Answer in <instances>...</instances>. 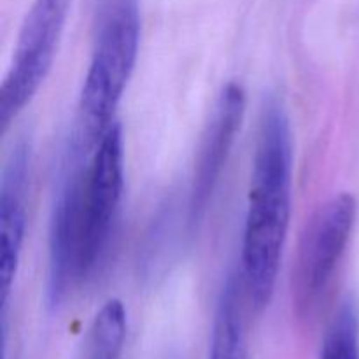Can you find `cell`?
<instances>
[{"label": "cell", "mask_w": 359, "mask_h": 359, "mask_svg": "<svg viewBox=\"0 0 359 359\" xmlns=\"http://www.w3.org/2000/svg\"><path fill=\"white\" fill-rule=\"evenodd\" d=\"M321 359H359V305L353 297L340 304L326 333Z\"/></svg>", "instance_id": "8fae6325"}, {"label": "cell", "mask_w": 359, "mask_h": 359, "mask_svg": "<svg viewBox=\"0 0 359 359\" xmlns=\"http://www.w3.org/2000/svg\"><path fill=\"white\" fill-rule=\"evenodd\" d=\"M293 202V137L286 105L265 100L249 182L242 237V280L256 312L269 307L283 262Z\"/></svg>", "instance_id": "6da1fadb"}, {"label": "cell", "mask_w": 359, "mask_h": 359, "mask_svg": "<svg viewBox=\"0 0 359 359\" xmlns=\"http://www.w3.org/2000/svg\"><path fill=\"white\" fill-rule=\"evenodd\" d=\"M67 149L49 219L46 300L56 309L83 283L81 272V191L86 165Z\"/></svg>", "instance_id": "8992f818"}, {"label": "cell", "mask_w": 359, "mask_h": 359, "mask_svg": "<svg viewBox=\"0 0 359 359\" xmlns=\"http://www.w3.org/2000/svg\"><path fill=\"white\" fill-rule=\"evenodd\" d=\"M32 144L21 137L13 146L2 167L0 179V283L2 307L9 300L11 287L16 279L21 259V248L27 228V196L30 182Z\"/></svg>", "instance_id": "ba28073f"}, {"label": "cell", "mask_w": 359, "mask_h": 359, "mask_svg": "<svg viewBox=\"0 0 359 359\" xmlns=\"http://www.w3.org/2000/svg\"><path fill=\"white\" fill-rule=\"evenodd\" d=\"M140 46L139 0H100L90 67L77 100L69 149L86 158L114 125Z\"/></svg>", "instance_id": "7a4b0ae2"}, {"label": "cell", "mask_w": 359, "mask_h": 359, "mask_svg": "<svg viewBox=\"0 0 359 359\" xmlns=\"http://www.w3.org/2000/svg\"><path fill=\"white\" fill-rule=\"evenodd\" d=\"M74 0H34L18 34L13 60L0 88L2 133L34 100L44 84L60 41L65 32Z\"/></svg>", "instance_id": "277c9868"}, {"label": "cell", "mask_w": 359, "mask_h": 359, "mask_svg": "<svg viewBox=\"0 0 359 359\" xmlns=\"http://www.w3.org/2000/svg\"><path fill=\"white\" fill-rule=\"evenodd\" d=\"M356 212L354 196L340 193L309 219L291 273L293 311L300 319H311L321 309L353 235Z\"/></svg>", "instance_id": "3957f363"}, {"label": "cell", "mask_w": 359, "mask_h": 359, "mask_svg": "<svg viewBox=\"0 0 359 359\" xmlns=\"http://www.w3.org/2000/svg\"><path fill=\"white\" fill-rule=\"evenodd\" d=\"M123 132L118 123L107 130L86 165L81 191V272L86 280L97 270L111 241L125 182Z\"/></svg>", "instance_id": "5b68a950"}, {"label": "cell", "mask_w": 359, "mask_h": 359, "mask_svg": "<svg viewBox=\"0 0 359 359\" xmlns=\"http://www.w3.org/2000/svg\"><path fill=\"white\" fill-rule=\"evenodd\" d=\"M126 309L121 300L105 302L91 323L86 359H119L126 339Z\"/></svg>", "instance_id": "30bf717a"}, {"label": "cell", "mask_w": 359, "mask_h": 359, "mask_svg": "<svg viewBox=\"0 0 359 359\" xmlns=\"http://www.w3.org/2000/svg\"><path fill=\"white\" fill-rule=\"evenodd\" d=\"M248 304L242 276H228L216 305L210 359H249L244 307Z\"/></svg>", "instance_id": "9c48e42d"}, {"label": "cell", "mask_w": 359, "mask_h": 359, "mask_svg": "<svg viewBox=\"0 0 359 359\" xmlns=\"http://www.w3.org/2000/svg\"><path fill=\"white\" fill-rule=\"evenodd\" d=\"M245 114V91L241 83H228L221 90L209 123L203 130L198 147L191 193H189V223L196 224L209 207L219 184L235 139L241 132Z\"/></svg>", "instance_id": "52a82bcc"}]
</instances>
